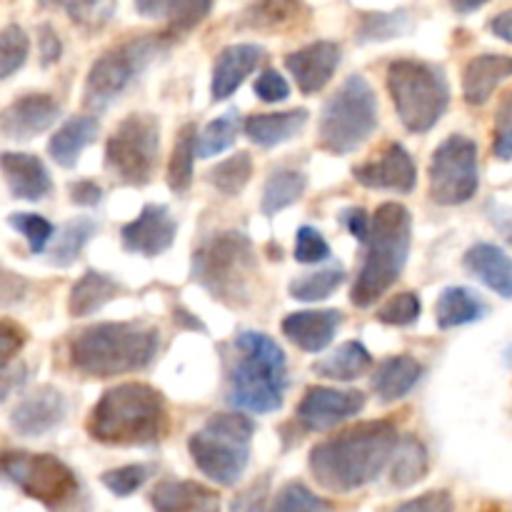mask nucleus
Wrapping results in <instances>:
<instances>
[{"label":"nucleus","mask_w":512,"mask_h":512,"mask_svg":"<svg viewBox=\"0 0 512 512\" xmlns=\"http://www.w3.org/2000/svg\"><path fill=\"white\" fill-rule=\"evenodd\" d=\"M490 33L512 45V10H503L490 20Z\"/></svg>","instance_id":"nucleus-59"},{"label":"nucleus","mask_w":512,"mask_h":512,"mask_svg":"<svg viewBox=\"0 0 512 512\" xmlns=\"http://www.w3.org/2000/svg\"><path fill=\"white\" fill-rule=\"evenodd\" d=\"M163 35H143L123 45H115L100 55L85 78L83 98L90 110H105L160 53L165 50Z\"/></svg>","instance_id":"nucleus-11"},{"label":"nucleus","mask_w":512,"mask_h":512,"mask_svg":"<svg viewBox=\"0 0 512 512\" xmlns=\"http://www.w3.org/2000/svg\"><path fill=\"white\" fill-rule=\"evenodd\" d=\"M195 155H198V128L193 123H185L175 135L173 155L168 163V185L175 195H185L193 185Z\"/></svg>","instance_id":"nucleus-36"},{"label":"nucleus","mask_w":512,"mask_h":512,"mask_svg":"<svg viewBox=\"0 0 512 512\" xmlns=\"http://www.w3.org/2000/svg\"><path fill=\"white\" fill-rule=\"evenodd\" d=\"M150 478V470L145 465H123V468L105 470L100 475V483L115 495V498H130L133 493H138Z\"/></svg>","instance_id":"nucleus-46"},{"label":"nucleus","mask_w":512,"mask_h":512,"mask_svg":"<svg viewBox=\"0 0 512 512\" xmlns=\"http://www.w3.org/2000/svg\"><path fill=\"white\" fill-rule=\"evenodd\" d=\"M38 45H40V63L43 68L58 63L60 55H63V43H60L58 33L53 30V25H40L38 28Z\"/></svg>","instance_id":"nucleus-57"},{"label":"nucleus","mask_w":512,"mask_h":512,"mask_svg":"<svg viewBox=\"0 0 512 512\" xmlns=\"http://www.w3.org/2000/svg\"><path fill=\"white\" fill-rule=\"evenodd\" d=\"M155 512H220V495L193 480H163L150 493Z\"/></svg>","instance_id":"nucleus-24"},{"label":"nucleus","mask_w":512,"mask_h":512,"mask_svg":"<svg viewBox=\"0 0 512 512\" xmlns=\"http://www.w3.org/2000/svg\"><path fill=\"white\" fill-rule=\"evenodd\" d=\"M423 378V365L410 355H393L378 365L373 375V390L383 403L405 398Z\"/></svg>","instance_id":"nucleus-30"},{"label":"nucleus","mask_w":512,"mask_h":512,"mask_svg":"<svg viewBox=\"0 0 512 512\" xmlns=\"http://www.w3.org/2000/svg\"><path fill=\"white\" fill-rule=\"evenodd\" d=\"M330 258V245L320 230L303 225L295 235V260L303 265H318Z\"/></svg>","instance_id":"nucleus-48"},{"label":"nucleus","mask_w":512,"mask_h":512,"mask_svg":"<svg viewBox=\"0 0 512 512\" xmlns=\"http://www.w3.org/2000/svg\"><path fill=\"white\" fill-rule=\"evenodd\" d=\"M215 0H135L143 18L168 20L170 35H183L198 28L213 10Z\"/></svg>","instance_id":"nucleus-28"},{"label":"nucleus","mask_w":512,"mask_h":512,"mask_svg":"<svg viewBox=\"0 0 512 512\" xmlns=\"http://www.w3.org/2000/svg\"><path fill=\"white\" fill-rule=\"evenodd\" d=\"M240 133V110L230 108L220 118L210 120L198 135V155L200 158H215L223 150H228L235 143Z\"/></svg>","instance_id":"nucleus-41"},{"label":"nucleus","mask_w":512,"mask_h":512,"mask_svg":"<svg viewBox=\"0 0 512 512\" xmlns=\"http://www.w3.org/2000/svg\"><path fill=\"white\" fill-rule=\"evenodd\" d=\"M25 380H28V368H25L23 363H15L13 368L0 378V405H3L5 400H8V395L15 393Z\"/></svg>","instance_id":"nucleus-58"},{"label":"nucleus","mask_w":512,"mask_h":512,"mask_svg":"<svg viewBox=\"0 0 512 512\" xmlns=\"http://www.w3.org/2000/svg\"><path fill=\"white\" fill-rule=\"evenodd\" d=\"M400 443L390 420L353 425L310 450V473L330 493H353L380 478Z\"/></svg>","instance_id":"nucleus-1"},{"label":"nucleus","mask_w":512,"mask_h":512,"mask_svg":"<svg viewBox=\"0 0 512 512\" xmlns=\"http://www.w3.org/2000/svg\"><path fill=\"white\" fill-rule=\"evenodd\" d=\"M308 118L310 113L305 108L283 110V113H255L245 118L243 130L250 143L260 145V148H275V145L293 140L308 125Z\"/></svg>","instance_id":"nucleus-27"},{"label":"nucleus","mask_w":512,"mask_h":512,"mask_svg":"<svg viewBox=\"0 0 512 512\" xmlns=\"http://www.w3.org/2000/svg\"><path fill=\"white\" fill-rule=\"evenodd\" d=\"M425 475H428V450L415 435H405L390 460V485L405 490L420 483Z\"/></svg>","instance_id":"nucleus-34"},{"label":"nucleus","mask_w":512,"mask_h":512,"mask_svg":"<svg viewBox=\"0 0 512 512\" xmlns=\"http://www.w3.org/2000/svg\"><path fill=\"white\" fill-rule=\"evenodd\" d=\"M100 133V123L93 115H75V118L65 120L58 128V133L50 138L48 153L60 168H75L78 165L80 153L88 145L95 143Z\"/></svg>","instance_id":"nucleus-29"},{"label":"nucleus","mask_w":512,"mask_h":512,"mask_svg":"<svg viewBox=\"0 0 512 512\" xmlns=\"http://www.w3.org/2000/svg\"><path fill=\"white\" fill-rule=\"evenodd\" d=\"M345 283L343 268H325L318 273L300 275L290 283V298L300 300V303H318V300L330 298L340 285Z\"/></svg>","instance_id":"nucleus-42"},{"label":"nucleus","mask_w":512,"mask_h":512,"mask_svg":"<svg viewBox=\"0 0 512 512\" xmlns=\"http://www.w3.org/2000/svg\"><path fill=\"white\" fill-rule=\"evenodd\" d=\"M158 348L160 333L153 325L98 323L70 338L68 360L88 378H118L148 368Z\"/></svg>","instance_id":"nucleus-3"},{"label":"nucleus","mask_w":512,"mask_h":512,"mask_svg":"<svg viewBox=\"0 0 512 512\" xmlns=\"http://www.w3.org/2000/svg\"><path fill=\"white\" fill-rule=\"evenodd\" d=\"M268 498H270V478L253 480L248 488L240 490L230 503V512H268Z\"/></svg>","instance_id":"nucleus-51"},{"label":"nucleus","mask_w":512,"mask_h":512,"mask_svg":"<svg viewBox=\"0 0 512 512\" xmlns=\"http://www.w3.org/2000/svg\"><path fill=\"white\" fill-rule=\"evenodd\" d=\"M340 58H343V50L338 43L318 40V43H310L290 53L285 58V68L290 70V75L305 95H315L333 80Z\"/></svg>","instance_id":"nucleus-19"},{"label":"nucleus","mask_w":512,"mask_h":512,"mask_svg":"<svg viewBox=\"0 0 512 512\" xmlns=\"http://www.w3.org/2000/svg\"><path fill=\"white\" fill-rule=\"evenodd\" d=\"M60 118V105L48 93H28L0 110V133L10 140H33L53 128Z\"/></svg>","instance_id":"nucleus-16"},{"label":"nucleus","mask_w":512,"mask_h":512,"mask_svg":"<svg viewBox=\"0 0 512 512\" xmlns=\"http://www.w3.org/2000/svg\"><path fill=\"white\" fill-rule=\"evenodd\" d=\"M68 405L65 395L53 385H40L25 395L10 413V428L23 438H40L63 423Z\"/></svg>","instance_id":"nucleus-17"},{"label":"nucleus","mask_w":512,"mask_h":512,"mask_svg":"<svg viewBox=\"0 0 512 512\" xmlns=\"http://www.w3.org/2000/svg\"><path fill=\"white\" fill-rule=\"evenodd\" d=\"M25 343H28V335L20 325L10 323V320H0V378L13 368V360L18 358Z\"/></svg>","instance_id":"nucleus-50"},{"label":"nucleus","mask_w":512,"mask_h":512,"mask_svg":"<svg viewBox=\"0 0 512 512\" xmlns=\"http://www.w3.org/2000/svg\"><path fill=\"white\" fill-rule=\"evenodd\" d=\"M235 355L228 363V403L235 410L265 415L283 408L288 388L285 353L270 335L243 330L233 343Z\"/></svg>","instance_id":"nucleus-4"},{"label":"nucleus","mask_w":512,"mask_h":512,"mask_svg":"<svg viewBox=\"0 0 512 512\" xmlns=\"http://www.w3.org/2000/svg\"><path fill=\"white\" fill-rule=\"evenodd\" d=\"M365 408V395L360 390H338L315 385L305 390L298 405V423L308 433H328L345 420L355 418Z\"/></svg>","instance_id":"nucleus-14"},{"label":"nucleus","mask_w":512,"mask_h":512,"mask_svg":"<svg viewBox=\"0 0 512 512\" xmlns=\"http://www.w3.org/2000/svg\"><path fill=\"white\" fill-rule=\"evenodd\" d=\"M395 512H455V500L448 490H430L403 503Z\"/></svg>","instance_id":"nucleus-54"},{"label":"nucleus","mask_w":512,"mask_h":512,"mask_svg":"<svg viewBox=\"0 0 512 512\" xmlns=\"http://www.w3.org/2000/svg\"><path fill=\"white\" fill-rule=\"evenodd\" d=\"M0 170H3L5 183L15 200L38 203L53 193V178L38 155L0 153Z\"/></svg>","instance_id":"nucleus-21"},{"label":"nucleus","mask_w":512,"mask_h":512,"mask_svg":"<svg viewBox=\"0 0 512 512\" xmlns=\"http://www.w3.org/2000/svg\"><path fill=\"white\" fill-rule=\"evenodd\" d=\"M123 293V285L113 280L110 275L98 273V270H85L83 278L73 285L68 298V313L70 318H88V315L98 313L103 305L118 298Z\"/></svg>","instance_id":"nucleus-31"},{"label":"nucleus","mask_w":512,"mask_h":512,"mask_svg":"<svg viewBox=\"0 0 512 512\" xmlns=\"http://www.w3.org/2000/svg\"><path fill=\"white\" fill-rule=\"evenodd\" d=\"M340 223L348 228V233L353 235L358 243H368L370 238V228H373V218H368L363 208H348L340 213Z\"/></svg>","instance_id":"nucleus-56"},{"label":"nucleus","mask_w":512,"mask_h":512,"mask_svg":"<svg viewBox=\"0 0 512 512\" xmlns=\"http://www.w3.org/2000/svg\"><path fill=\"white\" fill-rule=\"evenodd\" d=\"M28 288L30 285L23 275L0 265V310L23 303L25 295H28Z\"/></svg>","instance_id":"nucleus-52"},{"label":"nucleus","mask_w":512,"mask_h":512,"mask_svg":"<svg viewBox=\"0 0 512 512\" xmlns=\"http://www.w3.org/2000/svg\"><path fill=\"white\" fill-rule=\"evenodd\" d=\"M370 365H373V355L368 353V348L358 340H350V343L340 345L335 353H330L328 358L318 360L313 365V373L320 378L350 383V380H358L360 375L368 373Z\"/></svg>","instance_id":"nucleus-33"},{"label":"nucleus","mask_w":512,"mask_h":512,"mask_svg":"<svg viewBox=\"0 0 512 512\" xmlns=\"http://www.w3.org/2000/svg\"><path fill=\"white\" fill-rule=\"evenodd\" d=\"M188 318H193V315H188V313H183V310H178V313H175V323H188ZM190 328L193 330H203V325H200V320H190Z\"/></svg>","instance_id":"nucleus-61"},{"label":"nucleus","mask_w":512,"mask_h":512,"mask_svg":"<svg viewBox=\"0 0 512 512\" xmlns=\"http://www.w3.org/2000/svg\"><path fill=\"white\" fill-rule=\"evenodd\" d=\"M355 180L370 190H395V193H410L418 183V170L413 158L400 143H390L375 160L358 165L353 170Z\"/></svg>","instance_id":"nucleus-18"},{"label":"nucleus","mask_w":512,"mask_h":512,"mask_svg":"<svg viewBox=\"0 0 512 512\" xmlns=\"http://www.w3.org/2000/svg\"><path fill=\"white\" fill-rule=\"evenodd\" d=\"M485 315H488V305L480 300L478 293L468 288L443 290L435 303V320H438V328L443 330L478 323Z\"/></svg>","instance_id":"nucleus-32"},{"label":"nucleus","mask_w":512,"mask_h":512,"mask_svg":"<svg viewBox=\"0 0 512 512\" xmlns=\"http://www.w3.org/2000/svg\"><path fill=\"white\" fill-rule=\"evenodd\" d=\"M305 188H308V178L295 168H278L268 175L263 188V198H260V210L265 215H275L280 210L290 208L303 198Z\"/></svg>","instance_id":"nucleus-35"},{"label":"nucleus","mask_w":512,"mask_h":512,"mask_svg":"<svg viewBox=\"0 0 512 512\" xmlns=\"http://www.w3.org/2000/svg\"><path fill=\"white\" fill-rule=\"evenodd\" d=\"M413 240V215L400 203H383L373 215L365 243V260L355 278L350 300L355 308H370L395 285L405 270Z\"/></svg>","instance_id":"nucleus-5"},{"label":"nucleus","mask_w":512,"mask_h":512,"mask_svg":"<svg viewBox=\"0 0 512 512\" xmlns=\"http://www.w3.org/2000/svg\"><path fill=\"white\" fill-rule=\"evenodd\" d=\"M388 90L398 118L410 133H428L450 105V85L440 65L423 60H393Z\"/></svg>","instance_id":"nucleus-8"},{"label":"nucleus","mask_w":512,"mask_h":512,"mask_svg":"<svg viewBox=\"0 0 512 512\" xmlns=\"http://www.w3.org/2000/svg\"><path fill=\"white\" fill-rule=\"evenodd\" d=\"M423 313V303H420V295L415 293H400L395 298H390L383 308L378 310V320L385 325H395V328H403V325H413L415 320Z\"/></svg>","instance_id":"nucleus-47"},{"label":"nucleus","mask_w":512,"mask_h":512,"mask_svg":"<svg viewBox=\"0 0 512 512\" xmlns=\"http://www.w3.org/2000/svg\"><path fill=\"white\" fill-rule=\"evenodd\" d=\"M98 225L90 218H75L70 223H65L60 228L58 238H55L53 248L48 250V260L58 268H68L78 260V255L83 253V248L88 245V240L93 238Z\"/></svg>","instance_id":"nucleus-37"},{"label":"nucleus","mask_w":512,"mask_h":512,"mask_svg":"<svg viewBox=\"0 0 512 512\" xmlns=\"http://www.w3.org/2000/svg\"><path fill=\"white\" fill-rule=\"evenodd\" d=\"M512 78V55H475L463 70V98L468 105H485L500 83Z\"/></svg>","instance_id":"nucleus-23"},{"label":"nucleus","mask_w":512,"mask_h":512,"mask_svg":"<svg viewBox=\"0 0 512 512\" xmlns=\"http://www.w3.org/2000/svg\"><path fill=\"white\" fill-rule=\"evenodd\" d=\"M255 423L243 413L210 415L203 430L190 435L188 450L195 468L213 483L230 488L243 478L250 463Z\"/></svg>","instance_id":"nucleus-7"},{"label":"nucleus","mask_w":512,"mask_h":512,"mask_svg":"<svg viewBox=\"0 0 512 512\" xmlns=\"http://www.w3.org/2000/svg\"><path fill=\"white\" fill-rule=\"evenodd\" d=\"M190 275L215 300L230 308H243L253 300V280L258 275L253 243L238 230L213 235L195 250Z\"/></svg>","instance_id":"nucleus-6"},{"label":"nucleus","mask_w":512,"mask_h":512,"mask_svg":"<svg viewBox=\"0 0 512 512\" xmlns=\"http://www.w3.org/2000/svg\"><path fill=\"white\" fill-rule=\"evenodd\" d=\"M30 53V40L20 25H5L0 30V80H8L25 65Z\"/></svg>","instance_id":"nucleus-44"},{"label":"nucleus","mask_w":512,"mask_h":512,"mask_svg":"<svg viewBox=\"0 0 512 512\" xmlns=\"http://www.w3.org/2000/svg\"><path fill=\"white\" fill-rule=\"evenodd\" d=\"M68 193H70V203L80 205V208H95V205L103 200V188H100L95 180H88V178L70 183Z\"/></svg>","instance_id":"nucleus-55"},{"label":"nucleus","mask_w":512,"mask_h":512,"mask_svg":"<svg viewBox=\"0 0 512 512\" xmlns=\"http://www.w3.org/2000/svg\"><path fill=\"white\" fill-rule=\"evenodd\" d=\"M303 15H308V5L303 0H253L238 18V28L278 33L298 25Z\"/></svg>","instance_id":"nucleus-26"},{"label":"nucleus","mask_w":512,"mask_h":512,"mask_svg":"<svg viewBox=\"0 0 512 512\" xmlns=\"http://www.w3.org/2000/svg\"><path fill=\"white\" fill-rule=\"evenodd\" d=\"M493 153L498 160L512 158V90L500 100L498 113H495Z\"/></svg>","instance_id":"nucleus-49"},{"label":"nucleus","mask_w":512,"mask_h":512,"mask_svg":"<svg viewBox=\"0 0 512 512\" xmlns=\"http://www.w3.org/2000/svg\"><path fill=\"white\" fill-rule=\"evenodd\" d=\"M485 3H490V0H450V5H453V8L463 15L475 13V10L483 8Z\"/></svg>","instance_id":"nucleus-60"},{"label":"nucleus","mask_w":512,"mask_h":512,"mask_svg":"<svg viewBox=\"0 0 512 512\" xmlns=\"http://www.w3.org/2000/svg\"><path fill=\"white\" fill-rule=\"evenodd\" d=\"M250 178H253V158H250V153H245V150L225 158L223 163H218L208 173V183L213 185L218 193L228 195V198L243 193V188L250 183Z\"/></svg>","instance_id":"nucleus-40"},{"label":"nucleus","mask_w":512,"mask_h":512,"mask_svg":"<svg viewBox=\"0 0 512 512\" xmlns=\"http://www.w3.org/2000/svg\"><path fill=\"white\" fill-rule=\"evenodd\" d=\"M0 483H10L35 503L58 512L70 508L80 495L73 470L50 453L5 450L0 453Z\"/></svg>","instance_id":"nucleus-10"},{"label":"nucleus","mask_w":512,"mask_h":512,"mask_svg":"<svg viewBox=\"0 0 512 512\" xmlns=\"http://www.w3.org/2000/svg\"><path fill=\"white\" fill-rule=\"evenodd\" d=\"M8 225L15 230V233L23 235L30 253L35 255L43 253V250L48 248L50 240L55 238V225L38 213H10Z\"/></svg>","instance_id":"nucleus-45"},{"label":"nucleus","mask_w":512,"mask_h":512,"mask_svg":"<svg viewBox=\"0 0 512 512\" xmlns=\"http://www.w3.org/2000/svg\"><path fill=\"white\" fill-rule=\"evenodd\" d=\"M88 435L110 448H145L168 430L163 395L145 383H123L105 390L88 415Z\"/></svg>","instance_id":"nucleus-2"},{"label":"nucleus","mask_w":512,"mask_h":512,"mask_svg":"<svg viewBox=\"0 0 512 512\" xmlns=\"http://www.w3.org/2000/svg\"><path fill=\"white\" fill-rule=\"evenodd\" d=\"M263 58L265 50L255 43H238L220 50L213 65V80H210L213 103L228 100L245 83V78L263 63Z\"/></svg>","instance_id":"nucleus-20"},{"label":"nucleus","mask_w":512,"mask_h":512,"mask_svg":"<svg viewBox=\"0 0 512 512\" xmlns=\"http://www.w3.org/2000/svg\"><path fill=\"white\" fill-rule=\"evenodd\" d=\"M413 25L408 10H393V13H365L358 25V43H383L405 35Z\"/></svg>","instance_id":"nucleus-39"},{"label":"nucleus","mask_w":512,"mask_h":512,"mask_svg":"<svg viewBox=\"0 0 512 512\" xmlns=\"http://www.w3.org/2000/svg\"><path fill=\"white\" fill-rule=\"evenodd\" d=\"M465 268L500 298L512 300V258L493 243H475L465 253Z\"/></svg>","instance_id":"nucleus-25"},{"label":"nucleus","mask_w":512,"mask_h":512,"mask_svg":"<svg viewBox=\"0 0 512 512\" xmlns=\"http://www.w3.org/2000/svg\"><path fill=\"white\" fill-rule=\"evenodd\" d=\"M178 223L165 205H145L140 215L120 230V243L128 253L143 255V258H158L160 253L173 245Z\"/></svg>","instance_id":"nucleus-15"},{"label":"nucleus","mask_w":512,"mask_h":512,"mask_svg":"<svg viewBox=\"0 0 512 512\" xmlns=\"http://www.w3.org/2000/svg\"><path fill=\"white\" fill-rule=\"evenodd\" d=\"M343 325L340 310H300L283 320L285 338L305 353H323Z\"/></svg>","instance_id":"nucleus-22"},{"label":"nucleus","mask_w":512,"mask_h":512,"mask_svg":"<svg viewBox=\"0 0 512 512\" xmlns=\"http://www.w3.org/2000/svg\"><path fill=\"white\" fill-rule=\"evenodd\" d=\"M38 3L45 8H63L78 28L95 33L110 23L118 0H38Z\"/></svg>","instance_id":"nucleus-38"},{"label":"nucleus","mask_w":512,"mask_h":512,"mask_svg":"<svg viewBox=\"0 0 512 512\" xmlns=\"http://www.w3.org/2000/svg\"><path fill=\"white\" fill-rule=\"evenodd\" d=\"M255 95H258L263 103H280L290 95V85L283 75L275 68H265L263 73L255 80Z\"/></svg>","instance_id":"nucleus-53"},{"label":"nucleus","mask_w":512,"mask_h":512,"mask_svg":"<svg viewBox=\"0 0 512 512\" xmlns=\"http://www.w3.org/2000/svg\"><path fill=\"white\" fill-rule=\"evenodd\" d=\"M378 128V98L363 75H350L338 93L323 105L318 145L325 153L348 155L358 150Z\"/></svg>","instance_id":"nucleus-9"},{"label":"nucleus","mask_w":512,"mask_h":512,"mask_svg":"<svg viewBox=\"0 0 512 512\" xmlns=\"http://www.w3.org/2000/svg\"><path fill=\"white\" fill-rule=\"evenodd\" d=\"M160 153V123L150 113H133L120 120L105 145V168L115 180L143 188L153 180Z\"/></svg>","instance_id":"nucleus-12"},{"label":"nucleus","mask_w":512,"mask_h":512,"mask_svg":"<svg viewBox=\"0 0 512 512\" xmlns=\"http://www.w3.org/2000/svg\"><path fill=\"white\" fill-rule=\"evenodd\" d=\"M430 198L438 205H463L480 188L478 145L465 135H450L430 158Z\"/></svg>","instance_id":"nucleus-13"},{"label":"nucleus","mask_w":512,"mask_h":512,"mask_svg":"<svg viewBox=\"0 0 512 512\" xmlns=\"http://www.w3.org/2000/svg\"><path fill=\"white\" fill-rule=\"evenodd\" d=\"M270 512H333V503L315 495L303 483H285L278 490Z\"/></svg>","instance_id":"nucleus-43"}]
</instances>
